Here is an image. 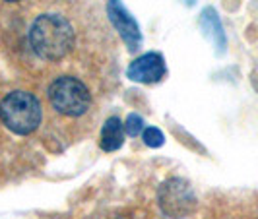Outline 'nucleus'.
<instances>
[{
  "label": "nucleus",
  "instance_id": "nucleus-1",
  "mask_svg": "<svg viewBox=\"0 0 258 219\" xmlns=\"http://www.w3.org/2000/svg\"><path fill=\"white\" fill-rule=\"evenodd\" d=\"M29 47L45 62H56L74 47V27L60 14H41L29 27Z\"/></svg>",
  "mask_w": 258,
  "mask_h": 219
},
{
  "label": "nucleus",
  "instance_id": "nucleus-2",
  "mask_svg": "<svg viewBox=\"0 0 258 219\" xmlns=\"http://www.w3.org/2000/svg\"><path fill=\"white\" fill-rule=\"evenodd\" d=\"M41 118L43 109L39 99L26 90L10 91L0 101V122L14 134H31L41 124Z\"/></svg>",
  "mask_w": 258,
  "mask_h": 219
},
{
  "label": "nucleus",
  "instance_id": "nucleus-3",
  "mask_svg": "<svg viewBox=\"0 0 258 219\" xmlns=\"http://www.w3.org/2000/svg\"><path fill=\"white\" fill-rule=\"evenodd\" d=\"M47 99L54 113L70 118L84 116L91 109V93L88 86L76 76H60L52 80Z\"/></svg>",
  "mask_w": 258,
  "mask_h": 219
},
{
  "label": "nucleus",
  "instance_id": "nucleus-4",
  "mask_svg": "<svg viewBox=\"0 0 258 219\" xmlns=\"http://www.w3.org/2000/svg\"><path fill=\"white\" fill-rule=\"evenodd\" d=\"M157 202L161 211L171 219H184L196 207V194L184 179H169L157 190Z\"/></svg>",
  "mask_w": 258,
  "mask_h": 219
},
{
  "label": "nucleus",
  "instance_id": "nucleus-5",
  "mask_svg": "<svg viewBox=\"0 0 258 219\" xmlns=\"http://www.w3.org/2000/svg\"><path fill=\"white\" fill-rule=\"evenodd\" d=\"M107 14L111 24L115 26L118 35L126 43L128 51H138L142 45V33L140 26L136 24V20L130 16V12L124 8V4L120 0H107Z\"/></svg>",
  "mask_w": 258,
  "mask_h": 219
},
{
  "label": "nucleus",
  "instance_id": "nucleus-6",
  "mask_svg": "<svg viewBox=\"0 0 258 219\" xmlns=\"http://www.w3.org/2000/svg\"><path fill=\"white\" fill-rule=\"evenodd\" d=\"M165 74H167V66L159 52H146L138 56L136 60L130 62L126 70V76L138 84H157L161 82V78H165Z\"/></svg>",
  "mask_w": 258,
  "mask_h": 219
},
{
  "label": "nucleus",
  "instance_id": "nucleus-7",
  "mask_svg": "<svg viewBox=\"0 0 258 219\" xmlns=\"http://www.w3.org/2000/svg\"><path fill=\"white\" fill-rule=\"evenodd\" d=\"M200 27H202L204 35L212 41L216 52L223 54L225 49H227V37H225V31H223V26H221V20L218 12H216V8L208 6V8L202 10V14H200Z\"/></svg>",
  "mask_w": 258,
  "mask_h": 219
},
{
  "label": "nucleus",
  "instance_id": "nucleus-8",
  "mask_svg": "<svg viewBox=\"0 0 258 219\" xmlns=\"http://www.w3.org/2000/svg\"><path fill=\"white\" fill-rule=\"evenodd\" d=\"M124 143V124L118 116L107 118L101 130V150L103 152H116Z\"/></svg>",
  "mask_w": 258,
  "mask_h": 219
},
{
  "label": "nucleus",
  "instance_id": "nucleus-9",
  "mask_svg": "<svg viewBox=\"0 0 258 219\" xmlns=\"http://www.w3.org/2000/svg\"><path fill=\"white\" fill-rule=\"evenodd\" d=\"M142 140H144V143L150 145V148H161L163 142H165V136H163V132L159 128L150 126V128H144Z\"/></svg>",
  "mask_w": 258,
  "mask_h": 219
},
{
  "label": "nucleus",
  "instance_id": "nucleus-10",
  "mask_svg": "<svg viewBox=\"0 0 258 219\" xmlns=\"http://www.w3.org/2000/svg\"><path fill=\"white\" fill-rule=\"evenodd\" d=\"M124 132H126L128 136H138V134H142L144 132L142 116L136 115V113H132V115L126 116V120H124Z\"/></svg>",
  "mask_w": 258,
  "mask_h": 219
},
{
  "label": "nucleus",
  "instance_id": "nucleus-11",
  "mask_svg": "<svg viewBox=\"0 0 258 219\" xmlns=\"http://www.w3.org/2000/svg\"><path fill=\"white\" fill-rule=\"evenodd\" d=\"M186 2H188V6H192V4L196 2V0H186Z\"/></svg>",
  "mask_w": 258,
  "mask_h": 219
},
{
  "label": "nucleus",
  "instance_id": "nucleus-12",
  "mask_svg": "<svg viewBox=\"0 0 258 219\" xmlns=\"http://www.w3.org/2000/svg\"><path fill=\"white\" fill-rule=\"evenodd\" d=\"M6 2H18V0H6Z\"/></svg>",
  "mask_w": 258,
  "mask_h": 219
}]
</instances>
